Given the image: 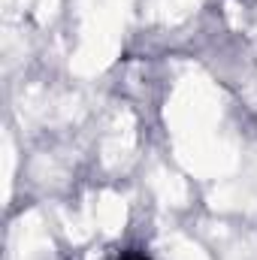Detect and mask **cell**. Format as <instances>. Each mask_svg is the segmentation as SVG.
<instances>
[{
  "mask_svg": "<svg viewBox=\"0 0 257 260\" xmlns=\"http://www.w3.org/2000/svg\"><path fill=\"white\" fill-rule=\"evenodd\" d=\"M115 260H148V254H142V251H121Z\"/></svg>",
  "mask_w": 257,
  "mask_h": 260,
  "instance_id": "cell-1",
  "label": "cell"
}]
</instances>
